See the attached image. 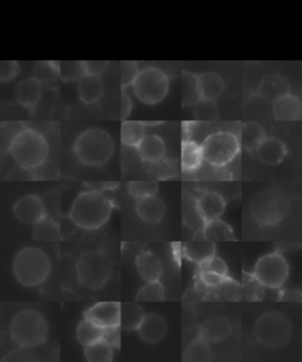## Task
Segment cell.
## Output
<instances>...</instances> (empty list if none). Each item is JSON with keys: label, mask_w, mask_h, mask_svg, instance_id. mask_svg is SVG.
I'll return each mask as SVG.
<instances>
[{"label": "cell", "mask_w": 302, "mask_h": 362, "mask_svg": "<svg viewBox=\"0 0 302 362\" xmlns=\"http://www.w3.org/2000/svg\"><path fill=\"white\" fill-rule=\"evenodd\" d=\"M76 273L79 284L97 291L103 288L110 280L112 262L110 257L100 250H88L77 259Z\"/></svg>", "instance_id": "obj_7"}, {"label": "cell", "mask_w": 302, "mask_h": 362, "mask_svg": "<svg viewBox=\"0 0 302 362\" xmlns=\"http://www.w3.org/2000/svg\"><path fill=\"white\" fill-rule=\"evenodd\" d=\"M183 255L185 259L196 264H202L211 256L216 255V245L215 242L207 241V240H194L187 242L183 245Z\"/></svg>", "instance_id": "obj_25"}, {"label": "cell", "mask_w": 302, "mask_h": 362, "mask_svg": "<svg viewBox=\"0 0 302 362\" xmlns=\"http://www.w3.org/2000/svg\"><path fill=\"white\" fill-rule=\"evenodd\" d=\"M132 110V98L129 97L128 93L123 89L122 91L121 97V118L123 121H125L129 117V115Z\"/></svg>", "instance_id": "obj_51"}, {"label": "cell", "mask_w": 302, "mask_h": 362, "mask_svg": "<svg viewBox=\"0 0 302 362\" xmlns=\"http://www.w3.org/2000/svg\"><path fill=\"white\" fill-rule=\"evenodd\" d=\"M84 65V71L86 75L100 76L107 71L109 68V62L108 61H86L83 62Z\"/></svg>", "instance_id": "obj_48"}, {"label": "cell", "mask_w": 302, "mask_h": 362, "mask_svg": "<svg viewBox=\"0 0 302 362\" xmlns=\"http://www.w3.org/2000/svg\"><path fill=\"white\" fill-rule=\"evenodd\" d=\"M86 76L83 62H59V77L64 82H74L79 81Z\"/></svg>", "instance_id": "obj_41"}, {"label": "cell", "mask_w": 302, "mask_h": 362, "mask_svg": "<svg viewBox=\"0 0 302 362\" xmlns=\"http://www.w3.org/2000/svg\"><path fill=\"white\" fill-rule=\"evenodd\" d=\"M136 268L143 280H160L163 275V264L160 257L151 252H142L136 257Z\"/></svg>", "instance_id": "obj_21"}, {"label": "cell", "mask_w": 302, "mask_h": 362, "mask_svg": "<svg viewBox=\"0 0 302 362\" xmlns=\"http://www.w3.org/2000/svg\"><path fill=\"white\" fill-rule=\"evenodd\" d=\"M196 211L203 223L220 218L226 210L223 197L214 192H204L196 199Z\"/></svg>", "instance_id": "obj_15"}, {"label": "cell", "mask_w": 302, "mask_h": 362, "mask_svg": "<svg viewBox=\"0 0 302 362\" xmlns=\"http://www.w3.org/2000/svg\"><path fill=\"white\" fill-rule=\"evenodd\" d=\"M142 307L137 302H124L121 303V314H120V327L125 332L137 330L144 317Z\"/></svg>", "instance_id": "obj_30"}, {"label": "cell", "mask_w": 302, "mask_h": 362, "mask_svg": "<svg viewBox=\"0 0 302 362\" xmlns=\"http://www.w3.org/2000/svg\"><path fill=\"white\" fill-rule=\"evenodd\" d=\"M220 116V110L215 100H201L194 104V117L199 122L216 121Z\"/></svg>", "instance_id": "obj_39"}, {"label": "cell", "mask_w": 302, "mask_h": 362, "mask_svg": "<svg viewBox=\"0 0 302 362\" xmlns=\"http://www.w3.org/2000/svg\"><path fill=\"white\" fill-rule=\"evenodd\" d=\"M121 303L120 302H100L86 310L84 317L96 323L102 328L120 326Z\"/></svg>", "instance_id": "obj_13"}, {"label": "cell", "mask_w": 302, "mask_h": 362, "mask_svg": "<svg viewBox=\"0 0 302 362\" xmlns=\"http://www.w3.org/2000/svg\"><path fill=\"white\" fill-rule=\"evenodd\" d=\"M136 213L146 223H160L165 214V204L158 196L150 195L137 199Z\"/></svg>", "instance_id": "obj_18"}, {"label": "cell", "mask_w": 302, "mask_h": 362, "mask_svg": "<svg viewBox=\"0 0 302 362\" xmlns=\"http://www.w3.org/2000/svg\"><path fill=\"white\" fill-rule=\"evenodd\" d=\"M103 330L104 328L97 326L96 323H93V321L84 317L77 327L76 335H77V340H79V344L86 347V346H89V344H93L96 341L102 340Z\"/></svg>", "instance_id": "obj_34"}, {"label": "cell", "mask_w": 302, "mask_h": 362, "mask_svg": "<svg viewBox=\"0 0 302 362\" xmlns=\"http://www.w3.org/2000/svg\"><path fill=\"white\" fill-rule=\"evenodd\" d=\"M33 77L40 84H49L59 78V62H44L37 65Z\"/></svg>", "instance_id": "obj_40"}, {"label": "cell", "mask_w": 302, "mask_h": 362, "mask_svg": "<svg viewBox=\"0 0 302 362\" xmlns=\"http://www.w3.org/2000/svg\"><path fill=\"white\" fill-rule=\"evenodd\" d=\"M257 156L262 163L268 165H277L284 160L287 155V148L280 139L266 137L259 148L256 149Z\"/></svg>", "instance_id": "obj_22"}, {"label": "cell", "mask_w": 302, "mask_h": 362, "mask_svg": "<svg viewBox=\"0 0 302 362\" xmlns=\"http://www.w3.org/2000/svg\"><path fill=\"white\" fill-rule=\"evenodd\" d=\"M167 322L163 316L158 314H148L143 317L142 322L137 328L139 337L146 344H158L160 341L163 340L165 334H167Z\"/></svg>", "instance_id": "obj_16"}, {"label": "cell", "mask_w": 302, "mask_h": 362, "mask_svg": "<svg viewBox=\"0 0 302 362\" xmlns=\"http://www.w3.org/2000/svg\"><path fill=\"white\" fill-rule=\"evenodd\" d=\"M203 240L211 242H231L236 241L234 231L231 226L224 221L216 218L203 223Z\"/></svg>", "instance_id": "obj_27"}, {"label": "cell", "mask_w": 302, "mask_h": 362, "mask_svg": "<svg viewBox=\"0 0 302 362\" xmlns=\"http://www.w3.org/2000/svg\"><path fill=\"white\" fill-rule=\"evenodd\" d=\"M231 323L227 317L223 316H211L204 320L199 327V339L207 341L208 344H220L227 340L231 334Z\"/></svg>", "instance_id": "obj_14"}, {"label": "cell", "mask_w": 302, "mask_h": 362, "mask_svg": "<svg viewBox=\"0 0 302 362\" xmlns=\"http://www.w3.org/2000/svg\"><path fill=\"white\" fill-rule=\"evenodd\" d=\"M12 273L24 287H40L50 276V259L42 249L26 247L15 256Z\"/></svg>", "instance_id": "obj_4"}, {"label": "cell", "mask_w": 302, "mask_h": 362, "mask_svg": "<svg viewBox=\"0 0 302 362\" xmlns=\"http://www.w3.org/2000/svg\"><path fill=\"white\" fill-rule=\"evenodd\" d=\"M252 333L265 347L277 349L286 346L291 339V322L282 313L270 310L256 320Z\"/></svg>", "instance_id": "obj_8"}, {"label": "cell", "mask_w": 302, "mask_h": 362, "mask_svg": "<svg viewBox=\"0 0 302 362\" xmlns=\"http://www.w3.org/2000/svg\"><path fill=\"white\" fill-rule=\"evenodd\" d=\"M252 275L263 287L279 289L287 281L289 266L280 252H269L256 262Z\"/></svg>", "instance_id": "obj_11"}, {"label": "cell", "mask_w": 302, "mask_h": 362, "mask_svg": "<svg viewBox=\"0 0 302 362\" xmlns=\"http://www.w3.org/2000/svg\"><path fill=\"white\" fill-rule=\"evenodd\" d=\"M114 203L102 192L88 190L76 197L70 210V218L77 227L96 230L110 218Z\"/></svg>", "instance_id": "obj_1"}, {"label": "cell", "mask_w": 302, "mask_h": 362, "mask_svg": "<svg viewBox=\"0 0 302 362\" xmlns=\"http://www.w3.org/2000/svg\"><path fill=\"white\" fill-rule=\"evenodd\" d=\"M33 240L38 242H56L61 240V227L54 217H42L37 223L33 224Z\"/></svg>", "instance_id": "obj_28"}, {"label": "cell", "mask_w": 302, "mask_h": 362, "mask_svg": "<svg viewBox=\"0 0 302 362\" xmlns=\"http://www.w3.org/2000/svg\"><path fill=\"white\" fill-rule=\"evenodd\" d=\"M84 356L89 362H110L114 358V349L104 340L86 346Z\"/></svg>", "instance_id": "obj_35"}, {"label": "cell", "mask_w": 302, "mask_h": 362, "mask_svg": "<svg viewBox=\"0 0 302 362\" xmlns=\"http://www.w3.org/2000/svg\"><path fill=\"white\" fill-rule=\"evenodd\" d=\"M158 185L156 181H134L128 185V192L132 197L139 199L146 196L156 195Z\"/></svg>", "instance_id": "obj_42"}, {"label": "cell", "mask_w": 302, "mask_h": 362, "mask_svg": "<svg viewBox=\"0 0 302 362\" xmlns=\"http://www.w3.org/2000/svg\"><path fill=\"white\" fill-rule=\"evenodd\" d=\"M213 358L210 344L202 339L192 341L183 353V361H209Z\"/></svg>", "instance_id": "obj_36"}, {"label": "cell", "mask_w": 302, "mask_h": 362, "mask_svg": "<svg viewBox=\"0 0 302 362\" xmlns=\"http://www.w3.org/2000/svg\"><path fill=\"white\" fill-rule=\"evenodd\" d=\"M199 269L220 274V275H223V276H229V270H228L227 264H226L223 259L217 255L211 256L210 259H207L206 262L199 264Z\"/></svg>", "instance_id": "obj_46"}, {"label": "cell", "mask_w": 302, "mask_h": 362, "mask_svg": "<svg viewBox=\"0 0 302 362\" xmlns=\"http://www.w3.org/2000/svg\"><path fill=\"white\" fill-rule=\"evenodd\" d=\"M50 153L49 143L43 134L35 129L24 128L12 139L8 153L19 167L36 170L47 162Z\"/></svg>", "instance_id": "obj_2"}, {"label": "cell", "mask_w": 302, "mask_h": 362, "mask_svg": "<svg viewBox=\"0 0 302 362\" xmlns=\"http://www.w3.org/2000/svg\"><path fill=\"white\" fill-rule=\"evenodd\" d=\"M25 125L19 123H8L1 127V153H8V148L11 146L12 139Z\"/></svg>", "instance_id": "obj_44"}, {"label": "cell", "mask_w": 302, "mask_h": 362, "mask_svg": "<svg viewBox=\"0 0 302 362\" xmlns=\"http://www.w3.org/2000/svg\"><path fill=\"white\" fill-rule=\"evenodd\" d=\"M199 280L204 288H215L227 284V282L233 280V279L231 276H223V275H220V274L199 269Z\"/></svg>", "instance_id": "obj_45"}, {"label": "cell", "mask_w": 302, "mask_h": 362, "mask_svg": "<svg viewBox=\"0 0 302 362\" xmlns=\"http://www.w3.org/2000/svg\"><path fill=\"white\" fill-rule=\"evenodd\" d=\"M13 214L22 223L33 226L47 215V209L40 196L28 194L17 199L13 204Z\"/></svg>", "instance_id": "obj_12"}, {"label": "cell", "mask_w": 302, "mask_h": 362, "mask_svg": "<svg viewBox=\"0 0 302 362\" xmlns=\"http://www.w3.org/2000/svg\"><path fill=\"white\" fill-rule=\"evenodd\" d=\"M135 96L142 103L155 105L162 102L169 91V78L160 69L148 66L139 70L132 83Z\"/></svg>", "instance_id": "obj_9"}, {"label": "cell", "mask_w": 302, "mask_h": 362, "mask_svg": "<svg viewBox=\"0 0 302 362\" xmlns=\"http://www.w3.org/2000/svg\"><path fill=\"white\" fill-rule=\"evenodd\" d=\"M146 123L136 121H124L121 127V141L124 146L137 148L139 143L144 139Z\"/></svg>", "instance_id": "obj_32"}, {"label": "cell", "mask_w": 302, "mask_h": 362, "mask_svg": "<svg viewBox=\"0 0 302 362\" xmlns=\"http://www.w3.org/2000/svg\"><path fill=\"white\" fill-rule=\"evenodd\" d=\"M201 149L203 160L219 168L227 165L238 156L241 144L234 134L220 132L208 136L201 144Z\"/></svg>", "instance_id": "obj_10"}, {"label": "cell", "mask_w": 302, "mask_h": 362, "mask_svg": "<svg viewBox=\"0 0 302 362\" xmlns=\"http://www.w3.org/2000/svg\"><path fill=\"white\" fill-rule=\"evenodd\" d=\"M273 115L277 121H300L302 116L301 102L298 97L288 93L273 102Z\"/></svg>", "instance_id": "obj_20"}, {"label": "cell", "mask_w": 302, "mask_h": 362, "mask_svg": "<svg viewBox=\"0 0 302 362\" xmlns=\"http://www.w3.org/2000/svg\"><path fill=\"white\" fill-rule=\"evenodd\" d=\"M289 93H291L289 84L280 75L266 76L260 83L259 90H257L259 96L270 103H273Z\"/></svg>", "instance_id": "obj_19"}, {"label": "cell", "mask_w": 302, "mask_h": 362, "mask_svg": "<svg viewBox=\"0 0 302 362\" xmlns=\"http://www.w3.org/2000/svg\"><path fill=\"white\" fill-rule=\"evenodd\" d=\"M242 293L245 294L248 301H261L265 298V287L256 280L252 274L243 272Z\"/></svg>", "instance_id": "obj_38"}, {"label": "cell", "mask_w": 302, "mask_h": 362, "mask_svg": "<svg viewBox=\"0 0 302 362\" xmlns=\"http://www.w3.org/2000/svg\"><path fill=\"white\" fill-rule=\"evenodd\" d=\"M201 100L197 75L192 72H182V104L183 107L194 105Z\"/></svg>", "instance_id": "obj_33"}, {"label": "cell", "mask_w": 302, "mask_h": 362, "mask_svg": "<svg viewBox=\"0 0 302 362\" xmlns=\"http://www.w3.org/2000/svg\"><path fill=\"white\" fill-rule=\"evenodd\" d=\"M139 63L135 61L122 62L121 64V84L122 89H127L132 86L136 77L139 75Z\"/></svg>", "instance_id": "obj_43"}, {"label": "cell", "mask_w": 302, "mask_h": 362, "mask_svg": "<svg viewBox=\"0 0 302 362\" xmlns=\"http://www.w3.org/2000/svg\"><path fill=\"white\" fill-rule=\"evenodd\" d=\"M291 203L284 192L267 189L259 192L249 204L252 220L262 227H273L280 223L289 213Z\"/></svg>", "instance_id": "obj_6"}, {"label": "cell", "mask_w": 302, "mask_h": 362, "mask_svg": "<svg viewBox=\"0 0 302 362\" xmlns=\"http://www.w3.org/2000/svg\"><path fill=\"white\" fill-rule=\"evenodd\" d=\"M74 153L81 163L88 167H100L114 155L115 143L103 129H88L76 139Z\"/></svg>", "instance_id": "obj_5"}, {"label": "cell", "mask_w": 302, "mask_h": 362, "mask_svg": "<svg viewBox=\"0 0 302 362\" xmlns=\"http://www.w3.org/2000/svg\"><path fill=\"white\" fill-rule=\"evenodd\" d=\"M33 171L30 169H25V168L17 167L13 168L10 170L8 175H6V180L8 181H23V180H33L35 178V174Z\"/></svg>", "instance_id": "obj_50"}, {"label": "cell", "mask_w": 302, "mask_h": 362, "mask_svg": "<svg viewBox=\"0 0 302 362\" xmlns=\"http://www.w3.org/2000/svg\"><path fill=\"white\" fill-rule=\"evenodd\" d=\"M8 330L13 344L23 349H31L45 344L49 323L38 310L23 309L12 317Z\"/></svg>", "instance_id": "obj_3"}, {"label": "cell", "mask_w": 302, "mask_h": 362, "mask_svg": "<svg viewBox=\"0 0 302 362\" xmlns=\"http://www.w3.org/2000/svg\"><path fill=\"white\" fill-rule=\"evenodd\" d=\"M266 137V132L259 123L247 122L242 125L241 137L238 141L247 151L252 153V151H256Z\"/></svg>", "instance_id": "obj_29"}, {"label": "cell", "mask_w": 302, "mask_h": 362, "mask_svg": "<svg viewBox=\"0 0 302 362\" xmlns=\"http://www.w3.org/2000/svg\"><path fill=\"white\" fill-rule=\"evenodd\" d=\"M136 149L141 160L148 163H156L163 160L165 143L160 136L146 135Z\"/></svg>", "instance_id": "obj_24"}, {"label": "cell", "mask_w": 302, "mask_h": 362, "mask_svg": "<svg viewBox=\"0 0 302 362\" xmlns=\"http://www.w3.org/2000/svg\"><path fill=\"white\" fill-rule=\"evenodd\" d=\"M203 162L202 149L195 141L185 139L182 142L181 165L183 171L192 173L201 167Z\"/></svg>", "instance_id": "obj_31"}, {"label": "cell", "mask_w": 302, "mask_h": 362, "mask_svg": "<svg viewBox=\"0 0 302 362\" xmlns=\"http://www.w3.org/2000/svg\"><path fill=\"white\" fill-rule=\"evenodd\" d=\"M42 84L35 77L24 79L15 90L16 102L30 111L36 109L42 100Z\"/></svg>", "instance_id": "obj_17"}, {"label": "cell", "mask_w": 302, "mask_h": 362, "mask_svg": "<svg viewBox=\"0 0 302 362\" xmlns=\"http://www.w3.org/2000/svg\"><path fill=\"white\" fill-rule=\"evenodd\" d=\"M165 298V289L160 280L149 281L146 286H143L137 293L136 301L139 302H161Z\"/></svg>", "instance_id": "obj_37"}, {"label": "cell", "mask_w": 302, "mask_h": 362, "mask_svg": "<svg viewBox=\"0 0 302 362\" xmlns=\"http://www.w3.org/2000/svg\"><path fill=\"white\" fill-rule=\"evenodd\" d=\"M199 95L202 100H216L223 93V79L216 72H204L197 76Z\"/></svg>", "instance_id": "obj_26"}, {"label": "cell", "mask_w": 302, "mask_h": 362, "mask_svg": "<svg viewBox=\"0 0 302 362\" xmlns=\"http://www.w3.org/2000/svg\"><path fill=\"white\" fill-rule=\"evenodd\" d=\"M102 340L105 341L112 349H120L121 347V327L104 328Z\"/></svg>", "instance_id": "obj_47"}, {"label": "cell", "mask_w": 302, "mask_h": 362, "mask_svg": "<svg viewBox=\"0 0 302 362\" xmlns=\"http://www.w3.org/2000/svg\"><path fill=\"white\" fill-rule=\"evenodd\" d=\"M19 74V66L17 62H6L3 66H0V79L3 82H8Z\"/></svg>", "instance_id": "obj_49"}, {"label": "cell", "mask_w": 302, "mask_h": 362, "mask_svg": "<svg viewBox=\"0 0 302 362\" xmlns=\"http://www.w3.org/2000/svg\"><path fill=\"white\" fill-rule=\"evenodd\" d=\"M79 98L86 105L100 102L104 95V83L100 76L86 75L79 81Z\"/></svg>", "instance_id": "obj_23"}]
</instances>
